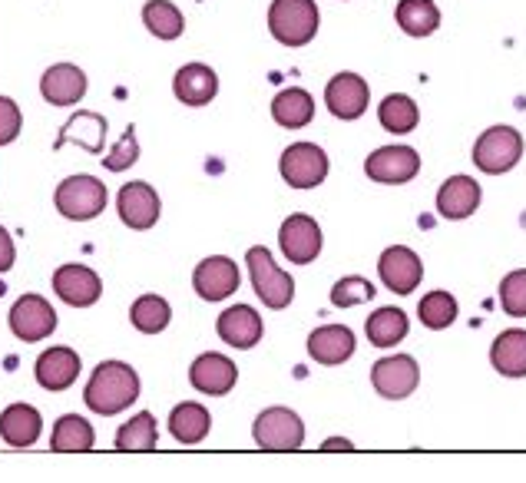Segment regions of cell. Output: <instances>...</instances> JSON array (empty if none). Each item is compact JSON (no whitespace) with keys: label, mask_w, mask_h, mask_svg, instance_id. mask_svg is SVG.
Wrapping results in <instances>:
<instances>
[{"label":"cell","mask_w":526,"mask_h":483,"mask_svg":"<svg viewBox=\"0 0 526 483\" xmlns=\"http://www.w3.org/2000/svg\"><path fill=\"white\" fill-rule=\"evenodd\" d=\"M139 397V374L123 361H103L96 364V371L90 374L87 391H83V401L93 414L113 417L133 407Z\"/></svg>","instance_id":"6da1fadb"},{"label":"cell","mask_w":526,"mask_h":483,"mask_svg":"<svg viewBox=\"0 0 526 483\" xmlns=\"http://www.w3.org/2000/svg\"><path fill=\"white\" fill-rule=\"evenodd\" d=\"M268 30L285 47L311 44L318 34L315 0H272V7H268Z\"/></svg>","instance_id":"7a4b0ae2"},{"label":"cell","mask_w":526,"mask_h":483,"mask_svg":"<svg viewBox=\"0 0 526 483\" xmlns=\"http://www.w3.org/2000/svg\"><path fill=\"white\" fill-rule=\"evenodd\" d=\"M106 186L96 176H70L63 179L53 192V206L63 219L70 222H90L106 209Z\"/></svg>","instance_id":"3957f363"},{"label":"cell","mask_w":526,"mask_h":483,"mask_svg":"<svg viewBox=\"0 0 526 483\" xmlns=\"http://www.w3.org/2000/svg\"><path fill=\"white\" fill-rule=\"evenodd\" d=\"M245 265H249V275H252V285H255V295L262 298V305L282 311L292 305L295 298V282L292 275L285 272V268H278L272 252L265 249V245H255L245 255Z\"/></svg>","instance_id":"277c9868"},{"label":"cell","mask_w":526,"mask_h":483,"mask_svg":"<svg viewBox=\"0 0 526 483\" xmlns=\"http://www.w3.org/2000/svg\"><path fill=\"white\" fill-rule=\"evenodd\" d=\"M523 136L513 126H490L474 143V163L487 176H503L520 163Z\"/></svg>","instance_id":"5b68a950"},{"label":"cell","mask_w":526,"mask_h":483,"mask_svg":"<svg viewBox=\"0 0 526 483\" xmlns=\"http://www.w3.org/2000/svg\"><path fill=\"white\" fill-rule=\"evenodd\" d=\"M252 437L262 450H298L305 444V424L288 407H268L255 417Z\"/></svg>","instance_id":"8992f818"},{"label":"cell","mask_w":526,"mask_h":483,"mask_svg":"<svg viewBox=\"0 0 526 483\" xmlns=\"http://www.w3.org/2000/svg\"><path fill=\"white\" fill-rule=\"evenodd\" d=\"M278 169H282V179L295 189H311L321 186L328 176V156L325 149L315 143H295L288 146L282 159H278Z\"/></svg>","instance_id":"52a82bcc"},{"label":"cell","mask_w":526,"mask_h":483,"mask_svg":"<svg viewBox=\"0 0 526 483\" xmlns=\"http://www.w3.org/2000/svg\"><path fill=\"white\" fill-rule=\"evenodd\" d=\"M10 331H14L20 341H27V345L44 341L57 331V311H53L47 298L24 295V298H17L14 308H10Z\"/></svg>","instance_id":"ba28073f"},{"label":"cell","mask_w":526,"mask_h":483,"mask_svg":"<svg viewBox=\"0 0 526 483\" xmlns=\"http://www.w3.org/2000/svg\"><path fill=\"white\" fill-rule=\"evenodd\" d=\"M364 173L384 186H401L421 173V159L411 146H381L364 159Z\"/></svg>","instance_id":"9c48e42d"},{"label":"cell","mask_w":526,"mask_h":483,"mask_svg":"<svg viewBox=\"0 0 526 483\" xmlns=\"http://www.w3.org/2000/svg\"><path fill=\"white\" fill-rule=\"evenodd\" d=\"M371 384H374V391L381 397H388V401H401V397H411L417 384H421V371H417L414 358L394 354V358H381L374 364Z\"/></svg>","instance_id":"30bf717a"},{"label":"cell","mask_w":526,"mask_h":483,"mask_svg":"<svg viewBox=\"0 0 526 483\" xmlns=\"http://www.w3.org/2000/svg\"><path fill=\"white\" fill-rule=\"evenodd\" d=\"M53 292L70 308H90L100 302L103 282L87 265H60L57 272H53Z\"/></svg>","instance_id":"8fae6325"},{"label":"cell","mask_w":526,"mask_h":483,"mask_svg":"<svg viewBox=\"0 0 526 483\" xmlns=\"http://www.w3.org/2000/svg\"><path fill=\"white\" fill-rule=\"evenodd\" d=\"M278 245H282L285 259L292 265H308L321 255V229L311 216H288L278 232Z\"/></svg>","instance_id":"7c38bea8"},{"label":"cell","mask_w":526,"mask_h":483,"mask_svg":"<svg viewBox=\"0 0 526 483\" xmlns=\"http://www.w3.org/2000/svg\"><path fill=\"white\" fill-rule=\"evenodd\" d=\"M381 282L388 285V292L394 295H411L424 278V265L417 259V252H411L407 245H391L384 249L381 262H378Z\"/></svg>","instance_id":"4fadbf2b"},{"label":"cell","mask_w":526,"mask_h":483,"mask_svg":"<svg viewBox=\"0 0 526 483\" xmlns=\"http://www.w3.org/2000/svg\"><path fill=\"white\" fill-rule=\"evenodd\" d=\"M192 288H196V295L206 298V302H222V298L235 295V288H239V265L225 259V255H212V259L196 265Z\"/></svg>","instance_id":"5bb4252c"},{"label":"cell","mask_w":526,"mask_h":483,"mask_svg":"<svg viewBox=\"0 0 526 483\" xmlns=\"http://www.w3.org/2000/svg\"><path fill=\"white\" fill-rule=\"evenodd\" d=\"M116 212L130 229H153L159 222V196L149 182H126L116 196Z\"/></svg>","instance_id":"9a60e30c"},{"label":"cell","mask_w":526,"mask_h":483,"mask_svg":"<svg viewBox=\"0 0 526 483\" xmlns=\"http://www.w3.org/2000/svg\"><path fill=\"white\" fill-rule=\"evenodd\" d=\"M368 100H371V90L358 73H338L331 77L328 90H325V103L328 110L338 116V120H358L368 110Z\"/></svg>","instance_id":"2e32d148"},{"label":"cell","mask_w":526,"mask_h":483,"mask_svg":"<svg viewBox=\"0 0 526 483\" xmlns=\"http://www.w3.org/2000/svg\"><path fill=\"white\" fill-rule=\"evenodd\" d=\"M189 381L192 388L202 391V394H229L235 388V381H239V368L225 358V354H199L196 361H192L189 368Z\"/></svg>","instance_id":"e0dca14e"},{"label":"cell","mask_w":526,"mask_h":483,"mask_svg":"<svg viewBox=\"0 0 526 483\" xmlns=\"http://www.w3.org/2000/svg\"><path fill=\"white\" fill-rule=\"evenodd\" d=\"M40 93L50 106H73L87 96V73L73 63H53L40 77Z\"/></svg>","instance_id":"ac0fdd59"},{"label":"cell","mask_w":526,"mask_h":483,"mask_svg":"<svg viewBox=\"0 0 526 483\" xmlns=\"http://www.w3.org/2000/svg\"><path fill=\"white\" fill-rule=\"evenodd\" d=\"M106 130H110V126H106V116L80 110L63 123L60 136L53 139V149H63L67 143H73V146L87 149V153H93V156H100L103 146H106Z\"/></svg>","instance_id":"d6986e66"},{"label":"cell","mask_w":526,"mask_h":483,"mask_svg":"<svg viewBox=\"0 0 526 483\" xmlns=\"http://www.w3.org/2000/svg\"><path fill=\"white\" fill-rule=\"evenodd\" d=\"M34 374L44 391H67L80 378V354L73 348H50L37 358Z\"/></svg>","instance_id":"ffe728a7"},{"label":"cell","mask_w":526,"mask_h":483,"mask_svg":"<svg viewBox=\"0 0 526 483\" xmlns=\"http://www.w3.org/2000/svg\"><path fill=\"white\" fill-rule=\"evenodd\" d=\"M216 331L225 345L249 351L262 341V318L255 315V308H249V305H232L229 311H222L219 315Z\"/></svg>","instance_id":"44dd1931"},{"label":"cell","mask_w":526,"mask_h":483,"mask_svg":"<svg viewBox=\"0 0 526 483\" xmlns=\"http://www.w3.org/2000/svg\"><path fill=\"white\" fill-rule=\"evenodd\" d=\"M173 93H176V100L186 103V106H206V103H212V100H216V93H219L216 70L206 67V63H186V67L176 73Z\"/></svg>","instance_id":"7402d4cb"},{"label":"cell","mask_w":526,"mask_h":483,"mask_svg":"<svg viewBox=\"0 0 526 483\" xmlns=\"http://www.w3.org/2000/svg\"><path fill=\"white\" fill-rule=\"evenodd\" d=\"M354 331L345 325H325V328H315L308 335V354L315 358L318 364H345L351 354H354Z\"/></svg>","instance_id":"603a6c76"},{"label":"cell","mask_w":526,"mask_h":483,"mask_svg":"<svg viewBox=\"0 0 526 483\" xmlns=\"http://www.w3.org/2000/svg\"><path fill=\"white\" fill-rule=\"evenodd\" d=\"M40 431H44V421H40V411L30 404H10L4 414H0V437H4L7 447H34Z\"/></svg>","instance_id":"cb8c5ba5"},{"label":"cell","mask_w":526,"mask_h":483,"mask_svg":"<svg viewBox=\"0 0 526 483\" xmlns=\"http://www.w3.org/2000/svg\"><path fill=\"white\" fill-rule=\"evenodd\" d=\"M480 206V186L470 176H450L437 192V212L444 219H467Z\"/></svg>","instance_id":"d4e9b609"},{"label":"cell","mask_w":526,"mask_h":483,"mask_svg":"<svg viewBox=\"0 0 526 483\" xmlns=\"http://www.w3.org/2000/svg\"><path fill=\"white\" fill-rule=\"evenodd\" d=\"M490 364L503 378H526V331L523 328L503 331L490 348Z\"/></svg>","instance_id":"484cf974"},{"label":"cell","mask_w":526,"mask_h":483,"mask_svg":"<svg viewBox=\"0 0 526 483\" xmlns=\"http://www.w3.org/2000/svg\"><path fill=\"white\" fill-rule=\"evenodd\" d=\"M272 120L285 130H302L311 120H315V100H311L308 90L288 87L272 100Z\"/></svg>","instance_id":"4316f807"},{"label":"cell","mask_w":526,"mask_h":483,"mask_svg":"<svg viewBox=\"0 0 526 483\" xmlns=\"http://www.w3.org/2000/svg\"><path fill=\"white\" fill-rule=\"evenodd\" d=\"M209 427H212V414L196 401L179 404L173 407V414H169V434H173L179 444H199V440L209 437Z\"/></svg>","instance_id":"83f0119b"},{"label":"cell","mask_w":526,"mask_h":483,"mask_svg":"<svg viewBox=\"0 0 526 483\" xmlns=\"http://www.w3.org/2000/svg\"><path fill=\"white\" fill-rule=\"evenodd\" d=\"M96 434L93 427L77 414H63L57 424H53V437H50V450L57 454H83V450H93Z\"/></svg>","instance_id":"f1b7e54d"},{"label":"cell","mask_w":526,"mask_h":483,"mask_svg":"<svg viewBox=\"0 0 526 483\" xmlns=\"http://www.w3.org/2000/svg\"><path fill=\"white\" fill-rule=\"evenodd\" d=\"M394 17L407 37H431L440 27V10L434 0H401Z\"/></svg>","instance_id":"f546056e"},{"label":"cell","mask_w":526,"mask_h":483,"mask_svg":"<svg viewBox=\"0 0 526 483\" xmlns=\"http://www.w3.org/2000/svg\"><path fill=\"white\" fill-rule=\"evenodd\" d=\"M368 341L374 348H394L397 341L407 338V328H411V321L401 308H378L374 315L368 318Z\"/></svg>","instance_id":"4dcf8cb0"},{"label":"cell","mask_w":526,"mask_h":483,"mask_svg":"<svg viewBox=\"0 0 526 483\" xmlns=\"http://www.w3.org/2000/svg\"><path fill=\"white\" fill-rule=\"evenodd\" d=\"M156 440V417L143 411L116 431V450H123V454H149V450H156Z\"/></svg>","instance_id":"1f68e13d"},{"label":"cell","mask_w":526,"mask_h":483,"mask_svg":"<svg viewBox=\"0 0 526 483\" xmlns=\"http://www.w3.org/2000/svg\"><path fill=\"white\" fill-rule=\"evenodd\" d=\"M378 120L388 133L401 136V133H411L414 126L421 123V110H417V103L411 96L391 93V96H384V103L378 106Z\"/></svg>","instance_id":"d6a6232c"},{"label":"cell","mask_w":526,"mask_h":483,"mask_svg":"<svg viewBox=\"0 0 526 483\" xmlns=\"http://www.w3.org/2000/svg\"><path fill=\"white\" fill-rule=\"evenodd\" d=\"M143 24L149 27V34L159 40H176L182 37V30H186V17H182V10L176 4H169V0H149L143 7Z\"/></svg>","instance_id":"836d02e7"},{"label":"cell","mask_w":526,"mask_h":483,"mask_svg":"<svg viewBox=\"0 0 526 483\" xmlns=\"http://www.w3.org/2000/svg\"><path fill=\"white\" fill-rule=\"evenodd\" d=\"M169 318H173V311H169V302L159 295H143L136 298L133 308H130V321L136 331H143V335H159V331H166Z\"/></svg>","instance_id":"e575fe53"},{"label":"cell","mask_w":526,"mask_h":483,"mask_svg":"<svg viewBox=\"0 0 526 483\" xmlns=\"http://www.w3.org/2000/svg\"><path fill=\"white\" fill-rule=\"evenodd\" d=\"M417 315H421L424 328L431 331H444L457 321V298L450 292H431L421 298V305H417Z\"/></svg>","instance_id":"d590c367"},{"label":"cell","mask_w":526,"mask_h":483,"mask_svg":"<svg viewBox=\"0 0 526 483\" xmlns=\"http://www.w3.org/2000/svg\"><path fill=\"white\" fill-rule=\"evenodd\" d=\"M374 295H378V292H374V285L368 282V278L348 275V278H341V282H335V288H331V305H335V308H354V305L371 302Z\"/></svg>","instance_id":"8d00e7d4"},{"label":"cell","mask_w":526,"mask_h":483,"mask_svg":"<svg viewBox=\"0 0 526 483\" xmlns=\"http://www.w3.org/2000/svg\"><path fill=\"white\" fill-rule=\"evenodd\" d=\"M500 305L510 318H526V268H517L500 282Z\"/></svg>","instance_id":"74e56055"},{"label":"cell","mask_w":526,"mask_h":483,"mask_svg":"<svg viewBox=\"0 0 526 483\" xmlns=\"http://www.w3.org/2000/svg\"><path fill=\"white\" fill-rule=\"evenodd\" d=\"M139 159V139H136V126H126V133L120 136V143H116L110 153H106L103 166L110 169V173H123V169H130Z\"/></svg>","instance_id":"f35d334b"},{"label":"cell","mask_w":526,"mask_h":483,"mask_svg":"<svg viewBox=\"0 0 526 483\" xmlns=\"http://www.w3.org/2000/svg\"><path fill=\"white\" fill-rule=\"evenodd\" d=\"M20 126H24L20 106L10 100V96H0V146L14 143V139L20 136Z\"/></svg>","instance_id":"ab89813d"},{"label":"cell","mask_w":526,"mask_h":483,"mask_svg":"<svg viewBox=\"0 0 526 483\" xmlns=\"http://www.w3.org/2000/svg\"><path fill=\"white\" fill-rule=\"evenodd\" d=\"M17 259V249H14V239H10V232L0 225V272H10V265Z\"/></svg>","instance_id":"60d3db41"},{"label":"cell","mask_w":526,"mask_h":483,"mask_svg":"<svg viewBox=\"0 0 526 483\" xmlns=\"http://www.w3.org/2000/svg\"><path fill=\"white\" fill-rule=\"evenodd\" d=\"M321 450H354V444H351V440H345V437H331V440L321 444Z\"/></svg>","instance_id":"b9f144b4"},{"label":"cell","mask_w":526,"mask_h":483,"mask_svg":"<svg viewBox=\"0 0 526 483\" xmlns=\"http://www.w3.org/2000/svg\"><path fill=\"white\" fill-rule=\"evenodd\" d=\"M0 295H4V285H0Z\"/></svg>","instance_id":"7bdbcfd3"}]
</instances>
